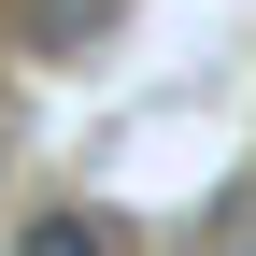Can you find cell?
Here are the masks:
<instances>
[{
    "instance_id": "obj_1",
    "label": "cell",
    "mask_w": 256,
    "mask_h": 256,
    "mask_svg": "<svg viewBox=\"0 0 256 256\" xmlns=\"http://www.w3.org/2000/svg\"><path fill=\"white\" fill-rule=\"evenodd\" d=\"M14 256H114V228H100V214H28Z\"/></svg>"
},
{
    "instance_id": "obj_2",
    "label": "cell",
    "mask_w": 256,
    "mask_h": 256,
    "mask_svg": "<svg viewBox=\"0 0 256 256\" xmlns=\"http://www.w3.org/2000/svg\"><path fill=\"white\" fill-rule=\"evenodd\" d=\"M100 14H114V0H28V43H86Z\"/></svg>"
}]
</instances>
